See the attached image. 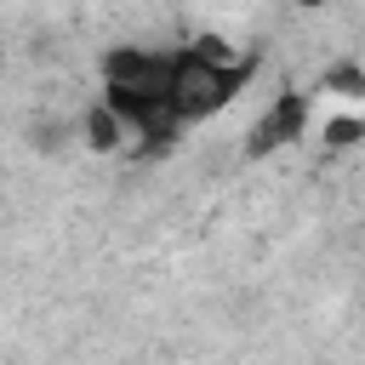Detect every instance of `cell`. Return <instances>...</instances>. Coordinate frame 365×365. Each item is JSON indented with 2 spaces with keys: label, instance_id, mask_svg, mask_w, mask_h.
<instances>
[{
  "label": "cell",
  "instance_id": "cell-1",
  "mask_svg": "<svg viewBox=\"0 0 365 365\" xmlns=\"http://www.w3.org/2000/svg\"><path fill=\"white\" fill-rule=\"evenodd\" d=\"M245 80H251V63L217 68V63H205V57H194V51L182 46V51H177V74H171V103H177V114L194 125V120H211L217 108H228Z\"/></svg>",
  "mask_w": 365,
  "mask_h": 365
},
{
  "label": "cell",
  "instance_id": "cell-2",
  "mask_svg": "<svg viewBox=\"0 0 365 365\" xmlns=\"http://www.w3.org/2000/svg\"><path fill=\"white\" fill-rule=\"evenodd\" d=\"M302 131H308V97H302V91H279V97H274V108H262V120L251 125L245 154H274V148L297 143Z\"/></svg>",
  "mask_w": 365,
  "mask_h": 365
},
{
  "label": "cell",
  "instance_id": "cell-3",
  "mask_svg": "<svg viewBox=\"0 0 365 365\" xmlns=\"http://www.w3.org/2000/svg\"><path fill=\"white\" fill-rule=\"evenodd\" d=\"M80 137H86V148H91V154H114V148L131 137V125H125L108 103H91V108H86V120H80Z\"/></svg>",
  "mask_w": 365,
  "mask_h": 365
},
{
  "label": "cell",
  "instance_id": "cell-4",
  "mask_svg": "<svg viewBox=\"0 0 365 365\" xmlns=\"http://www.w3.org/2000/svg\"><path fill=\"white\" fill-rule=\"evenodd\" d=\"M319 86H325V91H336V97H365V68L342 63V68H331V74H325Z\"/></svg>",
  "mask_w": 365,
  "mask_h": 365
},
{
  "label": "cell",
  "instance_id": "cell-5",
  "mask_svg": "<svg viewBox=\"0 0 365 365\" xmlns=\"http://www.w3.org/2000/svg\"><path fill=\"white\" fill-rule=\"evenodd\" d=\"M365 143V120H331L325 125V148H354Z\"/></svg>",
  "mask_w": 365,
  "mask_h": 365
},
{
  "label": "cell",
  "instance_id": "cell-6",
  "mask_svg": "<svg viewBox=\"0 0 365 365\" xmlns=\"http://www.w3.org/2000/svg\"><path fill=\"white\" fill-rule=\"evenodd\" d=\"M297 6H325V0H297Z\"/></svg>",
  "mask_w": 365,
  "mask_h": 365
}]
</instances>
